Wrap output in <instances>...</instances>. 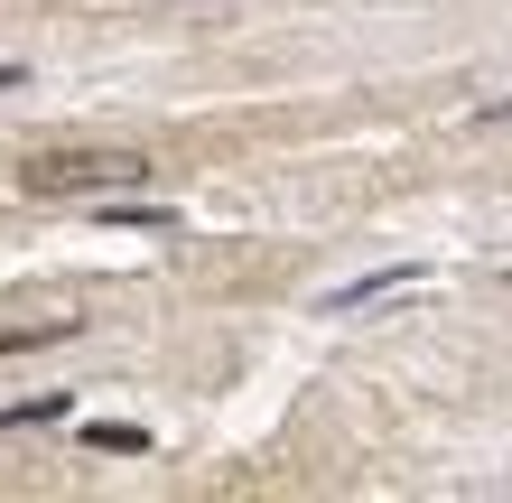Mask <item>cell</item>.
<instances>
[{
  "mask_svg": "<svg viewBox=\"0 0 512 503\" xmlns=\"http://www.w3.org/2000/svg\"><path fill=\"white\" fill-rule=\"evenodd\" d=\"M19 187L28 196H131L149 187V159L140 150H47L19 168Z\"/></svg>",
  "mask_w": 512,
  "mask_h": 503,
  "instance_id": "cell-1",
  "label": "cell"
},
{
  "mask_svg": "<svg viewBox=\"0 0 512 503\" xmlns=\"http://www.w3.org/2000/svg\"><path fill=\"white\" fill-rule=\"evenodd\" d=\"M84 448H112V457H140V448H149V429H131V420H94V429H84Z\"/></svg>",
  "mask_w": 512,
  "mask_h": 503,
  "instance_id": "cell-2",
  "label": "cell"
},
{
  "mask_svg": "<svg viewBox=\"0 0 512 503\" xmlns=\"http://www.w3.org/2000/svg\"><path fill=\"white\" fill-rule=\"evenodd\" d=\"M401 280H410V271H364V280H345L326 308H364V299H382V289H401Z\"/></svg>",
  "mask_w": 512,
  "mask_h": 503,
  "instance_id": "cell-3",
  "label": "cell"
},
{
  "mask_svg": "<svg viewBox=\"0 0 512 503\" xmlns=\"http://www.w3.org/2000/svg\"><path fill=\"white\" fill-rule=\"evenodd\" d=\"M38 420H66V392H38V401L0 410V429H38Z\"/></svg>",
  "mask_w": 512,
  "mask_h": 503,
  "instance_id": "cell-4",
  "label": "cell"
}]
</instances>
